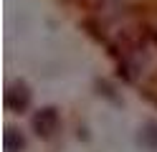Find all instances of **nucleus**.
Returning <instances> with one entry per match:
<instances>
[{
	"mask_svg": "<svg viewBox=\"0 0 157 152\" xmlns=\"http://www.w3.org/2000/svg\"><path fill=\"white\" fill-rule=\"evenodd\" d=\"M31 124L36 129V134H41V137H51L53 132L58 129V111L53 107H46L41 111H36L33 119H31Z\"/></svg>",
	"mask_w": 157,
	"mask_h": 152,
	"instance_id": "f257e3e1",
	"label": "nucleus"
},
{
	"mask_svg": "<svg viewBox=\"0 0 157 152\" xmlns=\"http://www.w3.org/2000/svg\"><path fill=\"white\" fill-rule=\"evenodd\" d=\"M23 145H25V142H23V137H21V132L13 129V127H8L5 134H3V147H5V152H21Z\"/></svg>",
	"mask_w": 157,
	"mask_h": 152,
	"instance_id": "7ed1b4c3",
	"label": "nucleus"
},
{
	"mask_svg": "<svg viewBox=\"0 0 157 152\" xmlns=\"http://www.w3.org/2000/svg\"><path fill=\"white\" fill-rule=\"evenodd\" d=\"M89 3L99 15H109V13H117V10H119L122 0H89Z\"/></svg>",
	"mask_w": 157,
	"mask_h": 152,
	"instance_id": "20e7f679",
	"label": "nucleus"
},
{
	"mask_svg": "<svg viewBox=\"0 0 157 152\" xmlns=\"http://www.w3.org/2000/svg\"><path fill=\"white\" fill-rule=\"evenodd\" d=\"M28 101H31V91H28L23 84H13L8 86L5 91V107L13 109V111H23L28 107Z\"/></svg>",
	"mask_w": 157,
	"mask_h": 152,
	"instance_id": "f03ea898",
	"label": "nucleus"
}]
</instances>
